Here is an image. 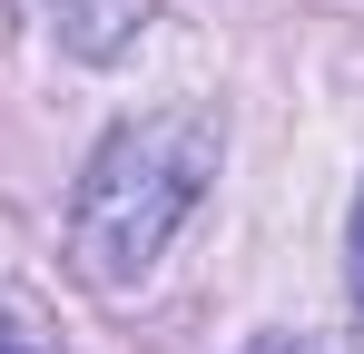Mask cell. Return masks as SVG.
I'll use <instances>...</instances> for the list:
<instances>
[{
	"label": "cell",
	"mask_w": 364,
	"mask_h": 354,
	"mask_svg": "<svg viewBox=\"0 0 364 354\" xmlns=\"http://www.w3.org/2000/svg\"><path fill=\"white\" fill-rule=\"evenodd\" d=\"M217 158H227L217 109L119 118L99 138V158L79 168V197H69V276L99 295L148 286L158 256L178 246V227L197 217V197L217 187Z\"/></svg>",
	"instance_id": "obj_1"
},
{
	"label": "cell",
	"mask_w": 364,
	"mask_h": 354,
	"mask_svg": "<svg viewBox=\"0 0 364 354\" xmlns=\"http://www.w3.org/2000/svg\"><path fill=\"white\" fill-rule=\"evenodd\" d=\"M40 20L60 30L69 59H99V69H109V59L138 50V30L158 20V0H40Z\"/></svg>",
	"instance_id": "obj_2"
},
{
	"label": "cell",
	"mask_w": 364,
	"mask_h": 354,
	"mask_svg": "<svg viewBox=\"0 0 364 354\" xmlns=\"http://www.w3.org/2000/svg\"><path fill=\"white\" fill-rule=\"evenodd\" d=\"M355 305H364V207H355Z\"/></svg>",
	"instance_id": "obj_3"
},
{
	"label": "cell",
	"mask_w": 364,
	"mask_h": 354,
	"mask_svg": "<svg viewBox=\"0 0 364 354\" xmlns=\"http://www.w3.org/2000/svg\"><path fill=\"white\" fill-rule=\"evenodd\" d=\"M0 354H30V345H20V335H10V325H0Z\"/></svg>",
	"instance_id": "obj_4"
}]
</instances>
